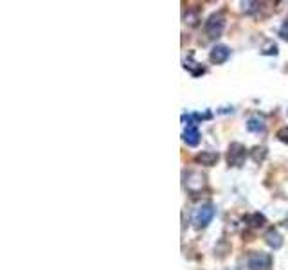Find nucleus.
<instances>
[{"instance_id": "obj_1", "label": "nucleus", "mask_w": 288, "mask_h": 270, "mask_svg": "<svg viewBox=\"0 0 288 270\" xmlns=\"http://www.w3.org/2000/svg\"><path fill=\"white\" fill-rule=\"evenodd\" d=\"M214 218V206L212 204H204L193 212V225L196 229H204L211 224V220Z\"/></svg>"}, {"instance_id": "obj_2", "label": "nucleus", "mask_w": 288, "mask_h": 270, "mask_svg": "<svg viewBox=\"0 0 288 270\" xmlns=\"http://www.w3.org/2000/svg\"><path fill=\"white\" fill-rule=\"evenodd\" d=\"M247 155H248V152L243 144L232 142L229 146V152H227V164L232 168H242L243 164H245Z\"/></svg>"}, {"instance_id": "obj_3", "label": "nucleus", "mask_w": 288, "mask_h": 270, "mask_svg": "<svg viewBox=\"0 0 288 270\" xmlns=\"http://www.w3.org/2000/svg\"><path fill=\"white\" fill-rule=\"evenodd\" d=\"M248 270H270L272 268V256L268 252H252L247 260Z\"/></svg>"}, {"instance_id": "obj_4", "label": "nucleus", "mask_w": 288, "mask_h": 270, "mask_svg": "<svg viewBox=\"0 0 288 270\" xmlns=\"http://www.w3.org/2000/svg\"><path fill=\"white\" fill-rule=\"evenodd\" d=\"M224 27H225V18H224V13H216L212 16H209V20L206 22V32L209 38H218L222 36L224 32Z\"/></svg>"}, {"instance_id": "obj_5", "label": "nucleus", "mask_w": 288, "mask_h": 270, "mask_svg": "<svg viewBox=\"0 0 288 270\" xmlns=\"http://www.w3.org/2000/svg\"><path fill=\"white\" fill-rule=\"evenodd\" d=\"M184 178H186L184 186L191 193H196V191H200L206 186V176L202 173H198V171H189V173H186Z\"/></svg>"}, {"instance_id": "obj_6", "label": "nucleus", "mask_w": 288, "mask_h": 270, "mask_svg": "<svg viewBox=\"0 0 288 270\" xmlns=\"http://www.w3.org/2000/svg\"><path fill=\"white\" fill-rule=\"evenodd\" d=\"M229 56H230V49L227 47V45H214L211 50V54H209L211 62L216 63V65L225 63L227 60H229Z\"/></svg>"}, {"instance_id": "obj_7", "label": "nucleus", "mask_w": 288, "mask_h": 270, "mask_svg": "<svg viewBox=\"0 0 288 270\" xmlns=\"http://www.w3.org/2000/svg\"><path fill=\"white\" fill-rule=\"evenodd\" d=\"M184 142L188 144V146H198V142H200V132H198V128L193 124V122L186 126Z\"/></svg>"}, {"instance_id": "obj_8", "label": "nucleus", "mask_w": 288, "mask_h": 270, "mask_svg": "<svg viewBox=\"0 0 288 270\" xmlns=\"http://www.w3.org/2000/svg\"><path fill=\"white\" fill-rule=\"evenodd\" d=\"M265 243L268 245L270 248L278 250V248L283 247V236H281V234H279L276 229H268L265 232Z\"/></svg>"}, {"instance_id": "obj_9", "label": "nucleus", "mask_w": 288, "mask_h": 270, "mask_svg": "<svg viewBox=\"0 0 288 270\" xmlns=\"http://www.w3.org/2000/svg\"><path fill=\"white\" fill-rule=\"evenodd\" d=\"M265 128H266L265 119H263V117H260V116L250 117V119L247 121V130L252 132V134H263V132H265Z\"/></svg>"}, {"instance_id": "obj_10", "label": "nucleus", "mask_w": 288, "mask_h": 270, "mask_svg": "<svg viewBox=\"0 0 288 270\" xmlns=\"http://www.w3.org/2000/svg\"><path fill=\"white\" fill-rule=\"evenodd\" d=\"M218 158L220 157H218V153H214V152H202L196 155L198 164H202V166H207V168L214 166L216 162H218Z\"/></svg>"}, {"instance_id": "obj_11", "label": "nucleus", "mask_w": 288, "mask_h": 270, "mask_svg": "<svg viewBox=\"0 0 288 270\" xmlns=\"http://www.w3.org/2000/svg\"><path fill=\"white\" fill-rule=\"evenodd\" d=\"M247 224L250 225V227H261V225H265V216L261 214V212H252V214H248L247 218Z\"/></svg>"}, {"instance_id": "obj_12", "label": "nucleus", "mask_w": 288, "mask_h": 270, "mask_svg": "<svg viewBox=\"0 0 288 270\" xmlns=\"http://www.w3.org/2000/svg\"><path fill=\"white\" fill-rule=\"evenodd\" d=\"M250 157L254 162H263L266 157V148H263V146H256V148L250 152Z\"/></svg>"}, {"instance_id": "obj_13", "label": "nucleus", "mask_w": 288, "mask_h": 270, "mask_svg": "<svg viewBox=\"0 0 288 270\" xmlns=\"http://www.w3.org/2000/svg\"><path fill=\"white\" fill-rule=\"evenodd\" d=\"M278 139L281 140V142H284V144H288V126H283V128H279L278 130Z\"/></svg>"}, {"instance_id": "obj_14", "label": "nucleus", "mask_w": 288, "mask_h": 270, "mask_svg": "<svg viewBox=\"0 0 288 270\" xmlns=\"http://www.w3.org/2000/svg\"><path fill=\"white\" fill-rule=\"evenodd\" d=\"M279 34H281V38H283V40H288V18H286V22L283 24V27H281Z\"/></svg>"}, {"instance_id": "obj_15", "label": "nucleus", "mask_w": 288, "mask_h": 270, "mask_svg": "<svg viewBox=\"0 0 288 270\" xmlns=\"http://www.w3.org/2000/svg\"><path fill=\"white\" fill-rule=\"evenodd\" d=\"M263 54H278V47H276V45H270L268 49H266Z\"/></svg>"}]
</instances>
